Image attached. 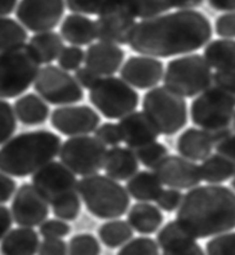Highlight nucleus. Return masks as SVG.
I'll return each instance as SVG.
<instances>
[{"label": "nucleus", "instance_id": "f257e3e1", "mask_svg": "<svg viewBox=\"0 0 235 255\" xmlns=\"http://www.w3.org/2000/svg\"><path fill=\"white\" fill-rule=\"evenodd\" d=\"M213 37L211 23L198 10H178L142 20L134 26L129 46L150 57H171L198 51Z\"/></svg>", "mask_w": 235, "mask_h": 255}, {"label": "nucleus", "instance_id": "f03ea898", "mask_svg": "<svg viewBox=\"0 0 235 255\" xmlns=\"http://www.w3.org/2000/svg\"><path fill=\"white\" fill-rule=\"evenodd\" d=\"M176 221L196 239L235 229V191L221 184L199 185L184 196Z\"/></svg>", "mask_w": 235, "mask_h": 255}, {"label": "nucleus", "instance_id": "7ed1b4c3", "mask_svg": "<svg viewBox=\"0 0 235 255\" xmlns=\"http://www.w3.org/2000/svg\"><path fill=\"white\" fill-rule=\"evenodd\" d=\"M61 146V137L49 130L18 134L0 148V172L15 177L33 175L59 156Z\"/></svg>", "mask_w": 235, "mask_h": 255}, {"label": "nucleus", "instance_id": "20e7f679", "mask_svg": "<svg viewBox=\"0 0 235 255\" xmlns=\"http://www.w3.org/2000/svg\"><path fill=\"white\" fill-rule=\"evenodd\" d=\"M34 188L52 207L55 218L75 221L82 208L76 174L59 161H51L31 177Z\"/></svg>", "mask_w": 235, "mask_h": 255}, {"label": "nucleus", "instance_id": "39448f33", "mask_svg": "<svg viewBox=\"0 0 235 255\" xmlns=\"http://www.w3.org/2000/svg\"><path fill=\"white\" fill-rule=\"evenodd\" d=\"M78 191L87 211L101 220H114L128 213L130 195L123 185L107 175L94 174L78 181Z\"/></svg>", "mask_w": 235, "mask_h": 255}, {"label": "nucleus", "instance_id": "423d86ee", "mask_svg": "<svg viewBox=\"0 0 235 255\" xmlns=\"http://www.w3.org/2000/svg\"><path fill=\"white\" fill-rule=\"evenodd\" d=\"M235 102L213 84L192 103V122L218 142L232 133Z\"/></svg>", "mask_w": 235, "mask_h": 255}, {"label": "nucleus", "instance_id": "0eeeda50", "mask_svg": "<svg viewBox=\"0 0 235 255\" xmlns=\"http://www.w3.org/2000/svg\"><path fill=\"white\" fill-rule=\"evenodd\" d=\"M40 62L29 45L0 52V99H14L29 90Z\"/></svg>", "mask_w": 235, "mask_h": 255}, {"label": "nucleus", "instance_id": "6e6552de", "mask_svg": "<svg viewBox=\"0 0 235 255\" xmlns=\"http://www.w3.org/2000/svg\"><path fill=\"white\" fill-rule=\"evenodd\" d=\"M142 110L162 135H175L186 126L187 103L183 96L165 86L155 87L146 93Z\"/></svg>", "mask_w": 235, "mask_h": 255}, {"label": "nucleus", "instance_id": "1a4fd4ad", "mask_svg": "<svg viewBox=\"0 0 235 255\" xmlns=\"http://www.w3.org/2000/svg\"><path fill=\"white\" fill-rule=\"evenodd\" d=\"M211 67L203 56L193 54L168 63L164 73V86L180 96L193 98L213 85Z\"/></svg>", "mask_w": 235, "mask_h": 255}, {"label": "nucleus", "instance_id": "9d476101", "mask_svg": "<svg viewBox=\"0 0 235 255\" xmlns=\"http://www.w3.org/2000/svg\"><path fill=\"white\" fill-rule=\"evenodd\" d=\"M90 102L107 119H122L134 113L139 104V94L117 77L100 78L90 90Z\"/></svg>", "mask_w": 235, "mask_h": 255}, {"label": "nucleus", "instance_id": "9b49d317", "mask_svg": "<svg viewBox=\"0 0 235 255\" xmlns=\"http://www.w3.org/2000/svg\"><path fill=\"white\" fill-rule=\"evenodd\" d=\"M108 150L95 136H75L65 141L60 149V160L80 176L98 174L105 166Z\"/></svg>", "mask_w": 235, "mask_h": 255}, {"label": "nucleus", "instance_id": "f8f14e48", "mask_svg": "<svg viewBox=\"0 0 235 255\" xmlns=\"http://www.w3.org/2000/svg\"><path fill=\"white\" fill-rule=\"evenodd\" d=\"M136 18L131 0H107L95 21L96 38L108 44L128 45Z\"/></svg>", "mask_w": 235, "mask_h": 255}, {"label": "nucleus", "instance_id": "ddd939ff", "mask_svg": "<svg viewBox=\"0 0 235 255\" xmlns=\"http://www.w3.org/2000/svg\"><path fill=\"white\" fill-rule=\"evenodd\" d=\"M34 91L53 106H68L84 99L82 86L63 69L47 65L41 69L34 80Z\"/></svg>", "mask_w": 235, "mask_h": 255}, {"label": "nucleus", "instance_id": "4468645a", "mask_svg": "<svg viewBox=\"0 0 235 255\" xmlns=\"http://www.w3.org/2000/svg\"><path fill=\"white\" fill-rule=\"evenodd\" d=\"M64 7V0H21L15 14L26 29L40 33L59 25Z\"/></svg>", "mask_w": 235, "mask_h": 255}, {"label": "nucleus", "instance_id": "2eb2a0df", "mask_svg": "<svg viewBox=\"0 0 235 255\" xmlns=\"http://www.w3.org/2000/svg\"><path fill=\"white\" fill-rule=\"evenodd\" d=\"M11 216L18 227H39L49 214V205L30 183H23L11 202Z\"/></svg>", "mask_w": 235, "mask_h": 255}, {"label": "nucleus", "instance_id": "dca6fc26", "mask_svg": "<svg viewBox=\"0 0 235 255\" xmlns=\"http://www.w3.org/2000/svg\"><path fill=\"white\" fill-rule=\"evenodd\" d=\"M51 124L65 136H84L95 132L100 124V116L87 106L62 107L53 111Z\"/></svg>", "mask_w": 235, "mask_h": 255}, {"label": "nucleus", "instance_id": "f3484780", "mask_svg": "<svg viewBox=\"0 0 235 255\" xmlns=\"http://www.w3.org/2000/svg\"><path fill=\"white\" fill-rule=\"evenodd\" d=\"M154 173L164 185L178 190H191L203 181L200 166L182 156H168L157 165Z\"/></svg>", "mask_w": 235, "mask_h": 255}, {"label": "nucleus", "instance_id": "a211bd4d", "mask_svg": "<svg viewBox=\"0 0 235 255\" xmlns=\"http://www.w3.org/2000/svg\"><path fill=\"white\" fill-rule=\"evenodd\" d=\"M163 76V63L150 56H131L121 69L122 79L139 90L157 86Z\"/></svg>", "mask_w": 235, "mask_h": 255}, {"label": "nucleus", "instance_id": "6ab92c4d", "mask_svg": "<svg viewBox=\"0 0 235 255\" xmlns=\"http://www.w3.org/2000/svg\"><path fill=\"white\" fill-rule=\"evenodd\" d=\"M122 141L133 151L152 144L159 138L160 133L144 111H134L118 123Z\"/></svg>", "mask_w": 235, "mask_h": 255}, {"label": "nucleus", "instance_id": "aec40b11", "mask_svg": "<svg viewBox=\"0 0 235 255\" xmlns=\"http://www.w3.org/2000/svg\"><path fill=\"white\" fill-rule=\"evenodd\" d=\"M156 242L162 249V255H206L198 239L188 234L176 220L161 228Z\"/></svg>", "mask_w": 235, "mask_h": 255}, {"label": "nucleus", "instance_id": "412c9836", "mask_svg": "<svg viewBox=\"0 0 235 255\" xmlns=\"http://www.w3.org/2000/svg\"><path fill=\"white\" fill-rule=\"evenodd\" d=\"M125 53L117 45L98 42L91 45L85 53L86 68L98 76H113L118 71L124 61Z\"/></svg>", "mask_w": 235, "mask_h": 255}, {"label": "nucleus", "instance_id": "4be33fe9", "mask_svg": "<svg viewBox=\"0 0 235 255\" xmlns=\"http://www.w3.org/2000/svg\"><path fill=\"white\" fill-rule=\"evenodd\" d=\"M106 175L115 181H129L139 169V160L130 148L114 146L108 150L105 166Z\"/></svg>", "mask_w": 235, "mask_h": 255}, {"label": "nucleus", "instance_id": "5701e85b", "mask_svg": "<svg viewBox=\"0 0 235 255\" xmlns=\"http://www.w3.org/2000/svg\"><path fill=\"white\" fill-rule=\"evenodd\" d=\"M215 142L209 134L202 129L187 128L177 141L179 154L191 161H203L211 154Z\"/></svg>", "mask_w": 235, "mask_h": 255}, {"label": "nucleus", "instance_id": "b1692460", "mask_svg": "<svg viewBox=\"0 0 235 255\" xmlns=\"http://www.w3.org/2000/svg\"><path fill=\"white\" fill-rule=\"evenodd\" d=\"M129 225L140 235H153L163 225V213L150 203H137L128 212Z\"/></svg>", "mask_w": 235, "mask_h": 255}, {"label": "nucleus", "instance_id": "393cba45", "mask_svg": "<svg viewBox=\"0 0 235 255\" xmlns=\"http://www.w3.org/2000/svg\"><path fill=\"white\" fill-rule=\"evenodd\" d=\"M39 236L32 228L20 227L10 230L1 241L2 255H36L39 251Z\"/></svg>", "mask_w": 235, "mask_h": 255}, {"label": "nucleus", "instance_id": "a878e982", "mask_svg": "<svg viewBox=\"0 0 235 255\" xmlns=\"http://www.w3.org/2000/svg\"><path fill=\"white\" fill-rule=\"evenodd\" d=\"M61 36L72 45H90L96 38L95 21L84 15L70 14L61 25Z\"/></svg>", "mask_w": 235, "mask_h": 255}, {"label": "nucleus", "instance_id": "bb28decb", "mask_svg": "<svg viewBox=\"0 0 235 255\" xmlns=\"http://www.w3.org/2000/svg\"><path fill=\"white\" fill-rule=\"evenodd\" d=\"M126 190L133 199L139 203L156 202L162 194L163 183L154 172H138L126 182Z\"/></svg>", "mask_w": 235, "mask_h": 255}, {"label": "nucleus", "instance_id": "cd10ccee", "mask_svg": "<svg viewBox=\"0 0 235 255\" xmlns=\"http://www.w3.org/2000/svg\"><path fill=\"white\" fill-rule=\"evenodd\" d=\"M14 113L23 125L36 126L47 121L49 108L39 96L29 93L15 101Z\"/></svg>", "mask_w": 235, "mask_h": 255}, {"label": "nucleus", "instance_id": "c85d7f7f", "mask_svg": "<svg viewBox=\"0 0 235 255\" xmlns=\"http://www.w3.org/2000/svg\"><path fill=\"white\" fill-rule=\"evenodd\" d=\"M203 57L217 71L235 69V40L217 39L204 49Z\"/></svg>", "mask_w": 235, "mask_h": 255}, {"label": "nucleus", "instance_id": "c756f323", "mask_svg": "<svg viewBox=\"0 0 235 255\" xmlns=\"http://www.w3.org/2000/svg\"><path fill=\"white\" fill-rule=\"evenodd\" d=\"M29 46L39 60L40 64H49L54 60L59 59L64 48L62 38L60 34L52 31L34 34L30 39Z\"/></svg>", "mask_w": 235, "mask_h": 255}, {"label": "nucleus", "instance_id": "7c9ffc66", "mask_svg": "<svg viewBox=\"0 0 235 255\" xmlns=\"http://www.w3.org/2000/svg\"><path fill=\"white\" fill-rule=\"evenodd\" d=\"M202 180L208 184H221L235 176V166L222 154H210L202 161Z\"/></svg>", "mask_w": 235, "mask_h": 255}, {"label": "nucleus", "instance_id": "2f4dec72", "mask_svg": "<svg viewBox=\"0 0 235 255\" xmlns=\"http://www.w3.org/2000/svg\"><path fill=\"white\" fill-rule=\"evenodd\" d=\"M133 231L128 221L114 219L100 226L98 236L100 242L108 249H118L133 238Z\"/></svg>", "mask_w": 235, "mask_h": 255}, {"label": "nucleus", "instance_id": "473e14b6", "mask_svg": "<svg viewBox=\"0 0 235 255\" xmlns=\"http://www.w3.org/2000/svg\"><path fill=\"white\" fill-rule=\"evenodd\" d=\"M28 33L23 26L13 18L0 16V52L24 45Z\"/></svg>", "mask_w": 235, "mask_h": 255}, {"label": "nucleus", "instance_id": "72a5a7b5", "mask_svg": "<svg viewBox=\"0 0 235 255\" xmlns=\"http://www.w3.org/2000/svg\"><path fill=\"white\" fill-rule=\"evenodd\" d=\"M136 16L148 20L173 8L172 0H131Z\"/></svg>", "mask_w": 235, "mask_h": 255}, {"label": "nucleus", "instance_id": "f704fd0d", "mask_svg": "<svg viewBox=\"0 0 235 255\" xmlns=\"http://www.w3.org/2000/svg\"><path fill=\"white\" fill-rule=\"evenodd\" d=\"M101 246L98 238L91 234H80L68 243V255H100Z\"/></svg>", "mask_w": 235, "mask_h": 255}, {"label": "nucleus", "instance_id": "c9c22d12", "mask_svg": "<svg viewBox=\"0 0 235 255\" xmlns=\"http://www.w3.org/2000/svg\"><path fill=\"white\" fill-rule=\"evenodd\" d=\"M138 160L145 166V167L155 169L162 160L169 156V150L164 144L160 142H154L134 151Z\"/></svg>", "mask_w": 235, "mask_h": 255}, {"label": "nucleus", "instance_id": "e433bc0d", "mask_svg": "<svg viewBox=\"0 0 235 255\" xmlns=\"http://www.w3.org/2000/svg\"><path fill=\"white\" fill-rule=\"evenodd\" d=\"M117 255H160V246L150 237H137L122 246Z\"/></svg>", "mask_w": 235, "mask_h": 255}, {"label": "nucleus", "instance_id": "4c0bfd02", "mask_svg": "<svg viewBox=\"0 0 235 255\" xmlns=\"http://www.w3.org/2000/svg\"><path fill=\"white\" fill-rule=\"evenodd\" d=\"M16 130V116L7 101L0 99V145L10 140Z\"/></svg>", "mask_w": 235, "mask_h": 255}, {"label": "nucleus", "instance_id": "58836bf2", "mask_svg": "<svg viewBox=\"0 0 235 255\" xmlns=\"http://www.w3.org/2000/svg\"><path fill=\"white\" fill-rule=\"evenodd\" d=\"M206 255H235V231L211 238L206 245Z\"/></svg>", "mask_w": 235, "mask_h": 255}, {"label": "nucleus", "instance_id": "ea45409f", "mask_svg": "<svg viewBox=\"0 0 235 255\" xmlns=\"http://www.w3.org/2000/svg\"><path fill=\"white\" fill-rule=\"evenodd\" d=\"M71 228L61 219H47L39 226V234L44 239H63L70 234Z\"/></svg>", "mask_w": 235, "mask_h": 255}, {"label": "nucleus", "instance_id": "a19ab883", "mask_svg": "<svg viewBox=\"0 0 235 255\" xmlns=\"http://www.w3.org/2000/svg\"><path fill=\"white\" fill-rule=\"evenodd\" d=\"M84 61H85V54H84L83 49L77 47V46H69V47H64L63 51L61 52L59 59H57V63L63 70L72 71L78 70L80 64Z\"/></svg>", "mask_w": 235, "mask_h": 255}, {"label": "nucleus", "instance_id": "79ce46f5", "mask_svg": "<svg viewBox=\"0 0 235 255\" xmlns=\"http://www.w3.org/2000/svg\"><path fill=\"white\" fill-rule=\"evenodd\" d=\"M184 196L185 195H183V192L178 189H165V190L162 191V194L155 203L161 211L171 213V212L179 210L180 205L184 200Z\"/></svg>", "mask_w": 235, "mask_h": 255}, {"label": "nucleus", "instance_id": "37998d69", "mask_svg": "<svg viewBox=\"0 0 235 255\" xmlns=\"http://www.w3.org/2000/svg\"><path fill=\"white\" fill-rule=\"evenodd\" d=\"M107 0H65V5L72 13L79 15H98Z\"/></svg>", "mask_w": 235, "mask_h": 255}, {"label": "nucleus", "instance_id": "c03bdc74", "mask_svg": "<svg viewBox=\"0 0 235 255\" xmlns=\"http://www.w3.org/2000/svg\"><path fill=\"white\" fill-rule=\"evenodd\" d=\"M95 137L103 143L106 146H118L119 143L122 142V135L119 127L116 124L105 123L101 126L98 127L95 130Z\"/></svg>", "mask_w": 235, "mask_h": 255}, {"label": "nucleus", "instance_id": "a18cd8bd", "mask_svg": "<svg viewBox=\"0 0 235 255\" xmlns=\"http://www.w3.org/2000/svg\"><path fill=\"white\" fill-rule=\"evenodd\" d=\"M213 84L235 102V69L216 71L213 77Z\"/></svg>", "mask_w": 235, "mask_h": 255}, {"label": "nucleus", "instance_id": "49530a36", "mask_svg": "<svg viewBox=\"0 0 235 255\" xmlns=\"http://www.w3.org/2000/svg\"><path fill=\"white\" fill-rule=\"evenodd\" d=\"M216 33L223 38H235V11L223 14L216 20Z\"/></svg>", "mask_w": 235, "mask_h": 255}, {"label": "nucleus", "instance_id": "de8ad7c7", "mask_svg": "<svg viewBox=\"0 0 235 255\" xmlns=\"http://www.w3.org/2000/svg\"><path fill=\"white\" fill-rule=\"evenodd\" d=\"M39 255H68V244L63 239H44L40 243Z\"/></svg>", "mask_w": 235, "mask_h": 255}, {"label": "nucleus", "instance_id": "09e8293b", "mask_svg": "<svg viewBox=\"0 0 235 255\" xmlns=\"http://www.w3.org/2000/svg\"><path fill=\"white\" fill-rule=\"evenodd\" d=\"M215 149L217 153L222 154L235 166V134L231 133L215 143Z\"/></svg>", "mask_w": 235, "mask_h": 255}, {"label": "nucleus", "instance_id": "8fccbe9b", "mask_svg": "<svg viewBox=\"0 0 235 255\" xmlns=\"http://www.w3.org/2000/svg\"><path fill=\"white\" fill-rule=\"evenodd\" d=\"M16 191V182L9 175L0 172V205L10 200Z\"/></svg>", "mask_w": 235, "mask_h": 255}, {"label": "nucleus", "instance_id": "3c124183", "mask_svg": "<svg viewBox=\"0 0 235 255\" xmlns=\"http://www.w3.org/2000/svg\"><path fill=\"white\" fill-rule=\"evenodd\" d=\"M75 78L80 86L84 88H87V90H91L92 87L94 86L95 83L101 78V77L96 75L88 68H79L78 70H76Z\"/></svg>", "mask_w": 235, "mask_h": 255}, {"label": "nucleus", "instance_id": "603ef678", "mask_svg": "<svg viewBox=\"0 0 235 255\" xmlns=\"http://www.w3.org/2000/svg\"><path fill=\"white\" fill-rule=\"evenodd\" d=\"M13 222L11 212L6 206L0 205V241H2L5 236L9 233Z\"/></svg>", "mask_w": 235, "mask_h": 255}, {"label": "nucleus", "instance_id": "864d4df0", "mask_svg": "<svg viewBox=\"0 0 235 255\" xmlns=\"http://www.w3.org/2000/svg\"><path fill=\"white\" fill-rule=\"evenodd\" d=\"M215 10L235 11V0H208Z\"/></svg>", "mask_w": 235, "mask_h": 255}, {"label": "nucleus", "instance_id": "5fc2aeb1", "mask_svg": "<svg viewBox=\"0 0 235 255\" xmlns=\"http://www.w3.org/2000/svg\"><path fill=\"white\" fill-rule=\"evenodd\" d=\"M204 0H172L173 8L180 10H193V8L201 6Z\"/></svg>", "mask_w": 235, "mask_h": 255}, {"label": "nucleus", "instance_id": "6e6d98bb", "mask_svg": "<svg viewBox=\"0 0 235 255\" xmlns=\"http://www.w3.org/2000/svg\"><path fill=\"white\" fill-rule=\"evenodd\" d=\"M17 0H0V16H6L13 13Z\"/></svg>", "mask_w": 235, "mask_h": 255}, {"label": "nucleus", "instance_id": "4d7b16f0", "mask_svg": "<svg viewBox=\"0 0 235 255\" xmlns=\"http://www.w3.org/2000/svg\"><path fill=\"white\" fill-rule=\"evenodd\" d=\"M231 187L233 188V190L235 191V176L233 177V180H232V182H231Z\"/></svg>", "mask_w": 235, "mask_h": 255}, {"label": "nucleus", "instance_id": "13d9d810", "mask_svg": "<svg viewBox=\"0 0 235 255\" xmlns=\"http://www.w3.org/2000/svg\"><path fill=\"white\" fill-rule=\"evenodd\" d=\"M233 129L235 130V116H234V119H233Z\"/></svg>", "mask_w": 235, "mask_h": 255}]
</instances>
